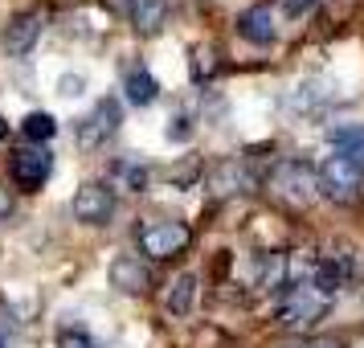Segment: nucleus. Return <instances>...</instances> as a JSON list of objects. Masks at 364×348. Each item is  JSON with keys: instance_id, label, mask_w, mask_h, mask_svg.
Masks as SVG:
<instances>
[{"instance_id": "1", "label": "nucleus", "mask_w": 364, "mask_h": 348, "mask_svg": "<svg viewBox=\"0 0 364 348\" xmlns=\"http://www.w3.org/2000/svg\"><path fill=\"white\" fill-rule=\"evenodd\" d=\"M315 189H319L323 197L340 201V205H352V201H360V193H364V168H356L352 160H344V156L331 152L328 160L315 168Z\"/></svg>"}, {"instance_id": "2", "label": "nucleus", "mask_w": 364, "mask_h": 348, "mask_svg": "<svg viewBox=\"0 0 364 348\" xmlns=\"http://www.w3.org/2000/svg\"><path fill=\"white\" fill-rule=\"evenodd\" d=\"M270 193L282 197L287 205H311L315 201V168L303 160H279L270 168Z\"/></svg>"}, {"instance_id": "3", "label": "nucleus", "mask_w": 364, "mask_h": 348, "mask_svg": "<svg viewBox=\"0 0 364 348\" xmlns=\"http://www.w3.org/2000/svg\"><path fill=\"white\" fill-rule=\"evenodd\" d=\"M328 307H331V299H323L319 291H311V287H291L287 291V299L279 303V324L282 328H315L323 315H328Z\"/></svg>"}, {"instance_id": "4", "label": "nucleus", "mask_w": 364, "mask_h": 348, "mask_svg": "<svg viewBox=\"0 0 364 348\" xmlns=\"http://www.w3.org/2000/svg\"><path fill=\"white\" fill-rule=\"evenodd\" d=\"M193 242V233L184 221H151L139 230V250L148 254V258H172V254H181L184 246Z\"/></svg>"}, {"instance_id": "5", "label": "nucleus", "mask_w": 364, "mask_h": 348, "mask_svg": "<svg viewBox=\"0 0 364 348\" xmlns=\"http://www.w3.org/2000/svg\"><path fill=\"white\" fill-rule=\"evenodd\" d=\"M119 123H123L119 102L115 99H99L82 115V123H78V144H82V148H102V144L119 132Z\"/></svg>"}, {"instance_id": "6", "label": "nucleus", "mask_w": 364, "mask_h": 348, "mask_svg": "<svg viewBox=\"0 0 364 348\" xmlns=\"http://www.w3.org/2000/svg\"><path fill=\"white\" fill-rule=\"evenodd\" d=\"M9 172H13V184H17L21 193H37L41 184L50 181L53 156L46 148H21V152H13V164H9Z\"/></svg>"}, {"instance_id": "7", "label": "nucleus", "mask_w": 364, "mask_h": 348, "mask_svg": "<svg viewBox=\"0 0 364 348\" xmlns=\"http://www.w3.org/2000/svg\"><path fill=\"white\" fill-rule=\"evenodd\" d=\"M115 213V193H111V184L102 181H86L78 193H74V217L82 221V226H107Z\"/></svg>"}, {"instance_id": "8", "label": "nucleus", "mask_w": 364, "mask_h": 348, "mask_svg": "<svg viewBox=\"0 0 364 348\" xmlns=\"http://www.w3.org/2000/svg\"><path fill=\"white\" fill-rule=\"evenodd\" d=\"M41 29H46V17H41V9H25L17 17L4 25V33H0V46L13 53V58H25V53H33V46L41 41Z\"/></svg>"}, {"instance_id": "9", "label": "nucleus", "mask_w": 364, "mask_h": 348, "mask_svg": "<svg viewBox=\"0 0 364 348\" xmlns=\"http://www.w3.org/2000/svg\"><path fill=\"white\" fill-rule=\"evenodd\" d=\"M151 283H156V275L139 254H119L111 263V287H119L123 295H148Z\"/></svg>"}, {"instance_id": "10", "label": "nucleus", "mask_w": 364, "mask_h": 348, "mask_svg": "<svg viewBox=\"0 0 364 348\" xmlns=\"http://www.w3.org/2000/svg\"><path fill=\"white\" fill-rule=\"evenodd\" d=\"M237 33L246 37V41H254V46H274L279 29H274V13H270V4H250L246 13L237 17Z\"/></svg>"}, {"instance_id": "11", "label": "nucleus", "mask_w": 364, "mask_h": 348, "mask_svg": "<svg viewBox=\"0 0 364 348\" xmlns=\"http://www.w3.org/2000/svg\"><path fill=\"white\" fill-rule=\"evenodd\" d=\"M209 189H213L217 197H225V193H250L254 189V172L242 160H221L209 172Z\"/></svg>"}, {"instance_id": "12", "label": "nucleus", "mask_w": 364, "mask_h": 348, "mask_svg": "<svg viewBox=\"0 0 364 348\" xmlns=\"http://www.w3.org/2000/svg\"><path fill=\"white\" fill-rule=\"evenodd\" d=\"M123 90H127V102L132 107H151V102L160 99V83L151 78V70L144 62H135V66L123 70Z\"/></svg>"}, {"instance_id": "13", "label": "nucleus", "mask_w": 364, "mask_h": 348, "mask_svg": "<svg viewBox=\"0 0 364 348\" xmlns=\"http://www.w3.org/2000/svg\"><path fill=\"white\" fill-rule=\"evenodd\" d=\"M328 144L336 156L352 160L356 168H364V123H348V127H331Z\"/></svg>"}, {"instance_id": "14", "label": "nucleus", "mask_w": 364, "mask_h": 348, "mask_svg": "<svg viewBox=\"0 0 364 348\" xmlns=\"http://www.w3.org/2000/svg\"><path fill=\"white\" fill-rule=\"evenodd\" d=\"M168 21V0H132V29L144 37H156Z\"/></svg>"}, {"instance_id": "15", "label": "nucleus", "mask_w": 364, "mask_h": 348, "mask_svg": "<svg viewBox=\"0 0 364 348\" xmlns=\"http://www.w3.org/2000/svg\"><path fill=\"white\" fill-rule=\"evenodd\" d=\"M193 303H197V275H176V279L168 283L164 291V312L168 315H188L193 312Z\"/></svg>"}, {"instance_id": "16", "label": "nucleus", "mask_w": 364, "mask_h": 348, "mask_svg": "<svg viewBox=\"0 0 364 348\" xmlns=\"http://www.w3.org/2000/svg\"><path fill=\"white\" fill-rule=\"evenodd\" d=\"M21 132H25V139H29V144H37V148H41V144H50L53 135H58V119H53L50 111H29V115H25V123H21Z\"/></svg>"}, {"instance_id": "17", "label": "nucleus", "mask_w": 364, "mask_h": 348, "mask_svg": "<svg viewBox=\"0 0 364 348\" xmlns=\"http://www.w3.org/2000/svg\"><path fill=\"white\" fill-rule=\"evenodd\" d=\"M188 74H193V83H209L217 74V53L209 46H197L193 58H188Z\"/></svg>"}, {"instance_id": "18", "label": "nucleus", "mask_w": 364, "mask_h": 348, "mask_svg": "<svg viewBox=\"0 0 364 348\" xmlns=\"http://www.w3.org/2000/svg\"><path fill=\"white\" fill-rule=\"evenodd\" d=\"M58 348H99V344H95L82 328H66L62 336H58Z\"/></svg>"}, {"instance_id": "19", "label": "nucleus", "mask_w": 364, "mask_h": 348, "mask_svg": "<svg viewBox=\"0 0 364 348\" xmlns=\"http://www.w3.org/2000/svg\"><path fill=\"white\" fill-rule=\"evenodd\" d=\"M168 139H176V144H184L188 135H193V127H188V115H176V119H168Z\"/></svg>"}, {"instance_id": "20", "label": "nucleus", "mask_w": 364, "mask_h": 348, "mask_svg": "<svg viewBox=\"0 0 364 348\" xmlns=\"http://www.w3.org/2000/svg\"><path fill=\"white\" fill-rule=\"evenodd\" d=\"M82 86H86L82 74H66V78L58 83V95H66V99H78V95H82Z\"/></svg>"}, {"instance_id": "21", "label": "nucleus", "mask_w": 364, "mask_h": 348, "mask_svg": "<svg viewBox=\"0 0 364 348\" xmlns=\"http://www.w3.org/2000/svg\"><path fill=\"white\" fill-rule=\"evenodd\" d=\"M315 4H319V0H282L287 17H307V13H315Z\"/></svg>"}, {"instance_id": "22", "label": "nucleus", "mask_w": 364, "mask_h": 348, "mask_svg": "<svg viewBox=\"0 0 364 348\" xmlns=\"http://www.w3.org/2000/svg\"><path fill=\"white\" fill-rule=\"evenodd\" d=\"M119 172L127 176L132 189H144V181H148V172H144V168H135V164H119Z\"/></svg>"}, {"instance_id": "23", "label": "nucleus", "mask_w": 364, "mask_h": 348, "mask_svg": "<svg viewBox=\"0 0 364 348\" xmlns=\"http://www.w3.org/2000/svg\"><path fill=\"white\" fill-rule=\"evenodd\" d=\"M9 213H13V197H9V189H0V221Z\"/></svg>"}, {"instance_id": "24", "label": "nucleus", "mask_w": 364, "mask_h": 348, "mask_svg": "<svg viewBox=\"0 0 364 348\" xmlns=\"http://www.w3.org/2000/svg\"><path fill=\"white\" fill-rule=\"evenodd\" d=\"M303 348H340V344H336V340H307Z\"/></svg>"}, {"instance_id": "25", "label": "nucleus", "mask_w": 364, "mask_h": 348, "mask_svg": "<svg viewBox=\"0 0 364 348\" xmlns=\"http://www.w3.org/2000/svg\"><path fill=\"white\" fill-rule=\"evenodd\" d=\"M4 135H9V123H4V119H0V139H4Z\"/></svg>"}, {"instance_id": "26", "label": "nucleus", "mask_w": 364, "mask_h": 348, "mask_svg": "<svg viewBox=\"0 0 364 348\" xmlns=\"http://www.w3.org/2000/svg\"><path fill=\"white\" fill-rule=\"evenodd\" d=\"M0 348H4V340H0Z\"/></svg>"}]
</instances>
